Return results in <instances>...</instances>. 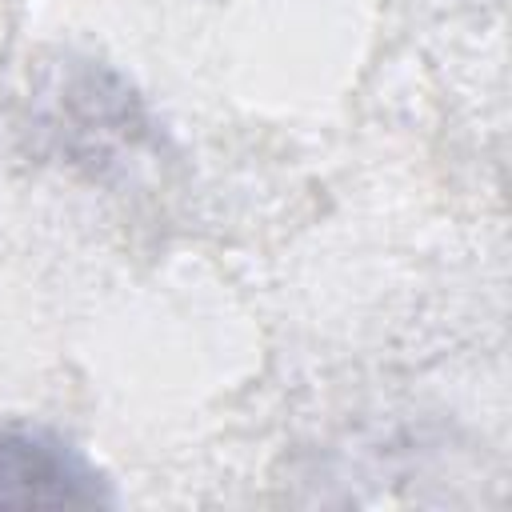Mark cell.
Wrapping results in <instances>:
<instances>
[{"label":"cell","instance_id":"cell-1","mask_svg":"<svg viewBox=\"0 0 512 512\" xmlns=\"http://www.w3.org/2000/svg\"><path fill=\"white\" fill-rule=\"evenodd\" d=\"M88 460L40 428H0V504H104Z\"/></svg>","mask_w":512,"mask_h":512}]
</instances>
